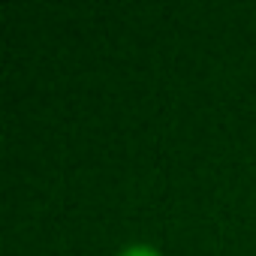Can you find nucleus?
Instances as JSON below:
<instances>
[{"instance_id": "1", "label": "nucleus", "mask_w": 256, "mask_h": 256, "mask_svg": "<svg viewBox=\"0 0 256 256\" xmlns=\"http://www.w3.org/2000/svg\"><path fill=\"white\" fill-rule=\"evenodd\" d=\"M120 256H160L154 247H148V244H133V247H126Z\"/></svg>"}]
</instances>
